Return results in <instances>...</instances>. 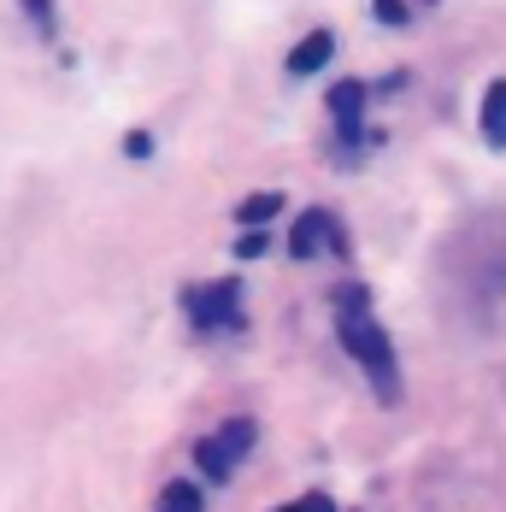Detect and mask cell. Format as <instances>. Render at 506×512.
I'll return each mask as SVG.
<instances>
[{
  "instance_id": "8992f818",
  "label": "cell",
  "mask_w": 506,
  "mask_h": 512,
  "mask_svg": "<svg viewBox=\"0 0 506 512\" xmlns=\"http://www.w3.org/2000/svg\"><path fill=\"white\" fill-rule=\"evenodd\" d=\"M359 106H365V83L348 77V83H336V89H330V112H336V124H342V130H359Z\"/></svg>"
},
{
  "instance_id": "6da1fadb",
  "label": "cell",
  "mask_w": 506,
  "mask_h": 512,
  "mask_svg": "<svg viewBox=\"0 0 506 512\" xmlns=\"http://www.w3.org/2000/svg\"><path fill=\"white\" fill-rule=\"evenodd\" d=\"M336 330H342V348L365 365V377H371V389H377V401H401V365H395V348H389V336H383V324L371 318V295L365 289H342L336 295Z\"/></svg>"
},
{
  "instance_id": "8fae6325",
  "label": "cell",
  "mask_w": 506,
  "mask_h": 512,
  "mask_svg": "<svg viewBox=\"0 0 506 512\" xmlns=\"http://www.w3.org/2000/svg\"><path fill=\"white\" fill-rule=\"evenodd\" d=\"M377 18L383 24H406V0H377Z\"/></svg>"
},
{
  "instance_id": "4fadbf2b",
  "label": "cell",
  "mask_w": 506,
  "mask_h": 512,
  "mask_svg": "<svg viewBox=\"0 0 506 512\" xmlns=\"http://www.w3.org/2000/svg\"><path fill=\"white\" fill-rule=\"evenodd\" d=\"M236 254H265V236H259V230H253V236H242V248H236Z\"/></svg>"
},
{
  "instance_id": "5b68a950",
  "label": "cell",
  "mask_w": 506,
  "mask_h": 512,
  "mask_svg": "<svg viewBox=\"0 0 506 512\" xmlns=\"http://www.w3.org/2000/svg\"><path fill=\"white\" fill-rule=\"evenodd\" d=\"M330 53H336V36H330V30H312V36L295 42L289 71H295V77H312V71H324V65H330Z\"/></svg>"
},
{
  "instance_id": "3957f363",
  "label": "cell",
  "mask_w": 506,
  "mask_h": 512,
  "mask_svg": "<svg viewBox=\"0 0 506 512\" xmlns=\"http://www.w3.org/2000/svg\"><path fill=\"white\" fill-rule=\"evenodd\" d=\"M189 318L201 324L206 336L212 330H242V283H206V289H189Z\"/></svg>"
},
{
  "instance_id": "52a82bcc",
  "label": "cell",
  "mask_w": 506,
  "mask_h": 512,
  "mask_svg": "<svg viewBox=\"0 0 506 512\" xmlns=\"http://www.w3.org/2000/svg\"><path fill=\"white\" fill-rule=\"evenodd\" d=\"M483 136L506 148V83H489L483 89Z\"/></svg>"
},
{
  "instance_id": "30bf717a",
  "label": "cell",
  "mask_w": 506,
  "mask_h": 512,
  "mask_svg": "<svg viewBox=\"0 0 506 512\" xmlns=\"http://www.w3.org/2000/svg\"><path fill=\"white\" fill-rule=\"evenodd\" d=\"M277 512H336V507H330V495H301V501H289Z\"/></svg>"
},
{
  "instance_id": "ba28073f",
  "label": "cell",
  "mask_w": 506,
  "mask_h": 512,
  "mask_svg": "<svg viewBox=\"0 0 506 512\" xmlns=\"http://www.w3.org/2000/svg\"><path fill=\"white\" fill-rule=\"evenodd\" d=\"M201 507H206V495L195 489V483H165L153 512H201Z\"/></svg>"
},
{
  "instance_id": "277c9868",
  "label": "cell",
  "mask_w": 506,
  "mask_h": 512,
  "mask_svg": "<svg viewBox=\"0 0 506 512\" xmlns=\"http://www.w3.org/2000/svg\"><path fill=\"white\" fill-rule=\"evenodd\" d=\"M324 242H330L336 254L348 248V236H342L336 212H330V206H306V212H301V224H295V254H301V259H312L318 248H324Z\"/></svg>"
},
{
  "instance_id": "9c48e42d",
  "label": "cell",
  "mask_w": 506,
  "mask_h": 512,
  "mask_svg": "<svg viewBox=\"0 0 506 512\" xmlns=\"http://www.w3.org/2000/svg\"><path fill=\"white\" fill-rule=\"evenodd\" d=\"M277 206H283V195L265 189V195H248V201L236 206V218H242V224H265V218H277Z\"/></svg>"
},
{
  "instance_id": "7a4b0ae2",
  "label": "cell",
  "mask_w": 506,
  "mask_h": 512,
  "mask_svg": "<svg viewBox=\"0 0 506 512\" xmlns=\"http://www.w3.org/2000/svg\"><path fill=\"white\" fill-rule=\"evenodd\" d=\"M253 442H259L253 418H230L224 430H212L201 448H195V460H201V471L212 483H224V477H236V465H242V454H248Z\"/></svg>"
},
{
  "instance_id": "7c38bea8",
  "label": "cell",
  "mask_w": 506,
  "mask_h": 512,
  "mask_svg": "<svg viewBox=\"0 0 506 512\" xmlns=\"http://www.w3.org/2000/svg\"><path fill=\"white\" fill-rule=\"evenodd\" d=\"M30 12H36V30H53V12H48V0H30Z\"/></svg>"
}]
</instances>
